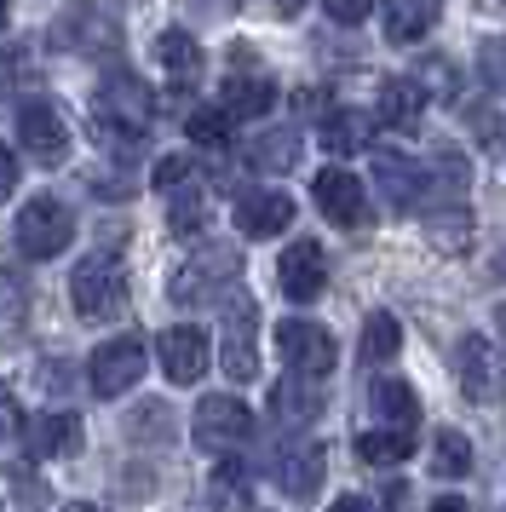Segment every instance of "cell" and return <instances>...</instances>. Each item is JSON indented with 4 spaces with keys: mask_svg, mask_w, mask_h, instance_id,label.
Instances as JSON below:
<instances>
[{
    "mask_svg": "<svg viewBox=\"0 0 506 512\" xmlns=\"http://www.w3.org/2000/svg\"><path fill=\"white\" fill-rule=\"evenodd\" d=\"M184 133H190L196 144H207V150H213V144H225V139H230V121H225V110H196V116L184 121Z\"/></svg>",
    "mask_w": 506,
    "mask_h": 512,
    "instance_id": "33",
    "label": "cell"
},
{
    "mask_svg": "<svg viewBox=\"0 0 506 512\" xmlns=\"http://www.w3.org/2000/svg\"><path fill=\"white\" fill-rule=\"evenodd\" d=\"M0 29H6V0H0Z\"/></svg>",
    "mask_w": 506,
    "mask_h": 512,
    "instance_id": "46",
    "label": "cell"
},
{
    "mask_svg": "<svg viewBox=\"0 0 506 512\" xmlns=\"http://www.w3.org/2000/svg\"><path fill=\"white\" fill-rule=\"evenodd\" d=\"M288 225H294V196H282V190H248L236 202V231L253 236V242L288 231Z\"/></svg>",
    "mask_w": 506,
    "mask_h": 512,
    "instance_id": "14",
    "label": "cell"
},
{
    "mask_svg": "<svg viewBox=\"0 0 506 512\" xmlns=\"http://www.w3.org/2000/svg\"><path fill=\"white\" fill-rule=\"evenodd\" d=\"M81 415H69V409H46V415L29 420V432H23V443H29V455L35 461H64V455H81Z\"/></svg>",
    "mask_w": 506,
    "mask_h": 512,
    "instance_id": "11",
    "label": "cell"
},
{
    "mask_svg": "<svg viewBox=\"0 0 506 512\" xmlns=\"http://www.w3.org/2000/svg\"><path fill=\"white\" fill-rule=\"evenodd\" d=\"M18 432V403H12V392L0 386V438H12Z\"/></svg>",
    "mask_w": 506,
    "mask_h": 512,
    "instance_id": "39",
    "label": "cell"
},
{
    "mask_svg": "<svg viewBox=\"0 0 506 512\" xmlns=\"http://www.w3.org/2000/svg\"><path fill=\"white\" fill-rule=\"evenodd\" d=\"M432 24H437V0H386V41H397V47L432 35Z\"/></svg>",
    "mask_w": 506,
    "mask_h": 512,
    "instance_id": "23",
    "label": "cell"
},
{
    "mask_svg": "<svg viewBox=\"0 0 506 512\" xmlns=\"http://www.w3.org/2000/svg\"><path fill=\"white\" fill-rule=\"evenodd\" d=\"M426 110V87L409 81V75H391L386 87H380V104H374V116L386 121V127H414Z\"/></svg>",
    "mask_w": 506,
    "mask_h": 512,
    "instance_id": "20",
    "label": "cell"
},
{
    "mask_svg": "<svg viewBox=\"0 0 506 512\" xmlns=\"http://www.w3.org/2000/svg\"><path fill=\"white\" fill-rule=\"evenodd\" d=\"M322 472H328V461H322L317 443H299V449H288L282 455V466H276V484L288 489L294 501H311L322 489Z\"/></svg>",
    "mask_w": 506,
    "mask_h": 512,
    "instance_id": "18",
    "label": "cell"
},
{
    "mask_svg": "<svg viewBox=\"0 0 506 512\" xmlns=\"http://www.w3.org/2000/svg\"><path fill=\"white\" fill-rule=\"evenodd\" d=\"M276 282H282V294L288 300H317L322 294V282H328V259H322L317 242H294L288 254L276 259Z\"/></svg>",
    "mask_w": 506,
    "mask_h": 512,
    "instance_id": "13",
    "label": "cell"
},
{
    "mask_svg": "<svg viewBox=\"0 0 506 512\" xmlns=\"http://www.w3.org/2000/svg\"><path fill=\"white\" fill-rule=\"evenodd\" d=\"M311 190H317V208L328 213L334 225H345V231L368 219V190H363V179H357V173H345V167H322Z\"/></svg>",
    "mask_w": 506,
    "mask_h": 512,
    "instance_id": "10",
    "label": "cell"
},
{
    "mask_svg": "<svg viewBox=\"0 0 506 512\" xmlns=\"http://www.w3.org/2000/svg\"><path fill=\"white\" fill-rule=\"evenodd\" d=\"M207 495H213V507L219 512H242V501H248V472H242V461L219 466L213 484H207Z\"/></svg>",
    "mask_w": 506,
    "mask_h": 512,
    "instance_id": "31",
    "label": "cell"
},
{
    "mask_svg": "<svg viewBox=\"0 0 506 512\" xmlns=\"http://www.w3.org/2000/svg\"><path fill=\"white\" fill-rule=\"evenodd\" d=\"M276 351L288 357V369H294L299 380H322V374L334 369V357H340L334 334H328L322 323H305V317L276 323Z\"/></svg>",
    "mask_w": 506,
    "mask_h": 512,
    "instance_id": "4",
    "label": "cell"
},
{
    "mask_svg": "<svg viewBox=\"0 0 506 512\" xmlns=\"http://www.w3.org/2000/svg\"><path fill=\"white\" fill-rule=\"evenodd\" d=\"M202 6H230V0H202Z\"/></svg>",
    "mask_w": 506,
    "mask_h": 512,
    "instance_id": "47",
    "label": "cell"
},
{
    "mask_svg": "<svg viewBox=\"0 0 506 512\" xmlns=\"http://www.w3.org/2000/svg\"><path fill=\"white\" fill-rule=\"evenodd\" d=\"M334 512H386L380 501H368V495H340V507Z\"/></svg>",
    "mask_w": 506,
    "mask_h": 512,
    "instance_id": "40",
    "label": "cell"
},
{
    "mask_svg": "<svg viewBox=\"0 0 506 512\" xmlns=\"http://www.w3.org/2000/svg\"><path fill=\"white\" fill-rule=\"evenodd\" d=\"M322 6H328L334 24H363L368 12H374V0H322Z\"/></svg>",
    "mask_w": 506,
    "mask_h": 512,
    "instance_id": "36",
    "label": "cell"
},
{
    "mask_svg": "<svg viewBox=\"0 0 506 512\" xmlns=\"http://www.w3.org/2000/svg\"><path fill=\"white\" fill-rule=\"evenodd\" d=\"M478 70H483V81H489L495 93H506V35H501V41H489V47L478 52Z\"/></svg>",
    "mask_w": 506,
    "mask_h": 512,
    "instance_id": "34",
    "label": "cell"
},
{
    "mask_svg": "<svg viewBox=\"0 0 506 512\" xmlns=\"http://www.w3.org/2000/svg\"><path fill=\"white\" fill-rule=\"evenodd\" d=\"M271 104H276V87L265 81V75H230L225 93H219L225 121H253V116H265Z\"/></svg>",
    "mask_w": 506,
    "mask_h": 512,
    "instance_id": "19",
    "label": "cell"
},
{
    "mask_svg": "<svg viewBox=\"0 0 506 512\" xmlns=\"http://www.w3.org/2000/svg\"><path fill=\"white\" fill-rule=\"evenodd\" d=\"M236 271H242V259L230 254V248H207L202 259H190V265H184V277L173 282V294H179L184 305H196V300H207L213 288H230Z\"/></svg>",
    "mask_w": 506,
    "mask_h": 512,
    "instance_id": "15",
    "label": "cell"
},
{
    "mask_svg": "<svg viewBox=\"0 0 506 512\" xmlns=\"http://www.w3.org/2000/svg\"><path fill=\"white\" fill-rule=\"evenodd\" d=\"M6 81H12V64H6V58H0V93H6Z\"/></svg>",
    "mask_w": 506,
    "mask_h": 512,
    "instance_id": "43",
    "label": "cell"
},
{
    "mask_svg": "<svg viewBox=\"0 0 506 512\" xmlns=\"http://www.w3.org/2000/svg\"><path fill=\"white\" fill-rule=\"evenodd\" d=\"M52 41L69 52H115L121 47V12L115 0H81L52 24Z\"/></svg>",
    "mask_w": 506,
    "mask_h": 512,
    "instance_id": "3",
    "label": "cell"
},
{
    "mask_svg": "<svg viewBox=\"0 0 506 512\" xmlns=\"http://www.w3.org/2000/svg\"><path fill=\"white\" fill-rule=\"evenodd\" d=\"M167 225L179 236H196L207 225V196L196 185H184V190H173V213H167Z\"/></svg>",
    "mask_w": 506,
    "mask_h": 512,
    "instance_id": "32",
    "label": "cell"
},
{
    "mask_svg": "<svg viewBox=\"0 0 506 512\" xmlns=\"http://www.w3.org/2000/svg\"><path fill=\"white\" fill-rule=\"evenodd\" d=\"M368 133H374L368 110H334L322 121V150L328 156H357V150H368Z\"/></svg>",
    "mask_w": 506,
    "mask_h": 512,
    "instance_id": "22",
    "label": "cell"
},
{
    "mask_svg": "<svg viewBox=\"0 0 506 512\" xmlns=\"http://www.w3.org/2000/svg\"><path fill=\"white\" fill-rule=\"evenodd\" d=\"M69 300H75V311H81L87 323L121 317V305H127V271H121V259L115 254H87L75 271H69Z\"/></svg>",
    "mask_w": 506,
    "mask_h": 512,
    "instance_id": "1",
    "label": "cell"
},
{
    "mask_svg": "<svg viewBox=\"0 0 506 512\" xmlns=\"http://www.w3.org/2000/svg\"><path fill=\"white\" fill-rule=\"evenodd\" d=\"M455 380H460V392L472 397V403H483V409L506 397V369L483 334H466L455 346Z\"/></svg>",
    "mask_w": 506,
    "mask_h": 512,
    "instance_id": "8",
    "label": "cell"
},
{
    "mask_svg": "<svg viewBox=\"0 0 506 512\" xmlns=\"http://www.w3.org/2000/svg\"><path fill=\"white\" fill-rule=\"evenodd\" d=\"M253 300H236L225 317V374L242 386V380H253L259 374V351H253Z\"/></svg>",
    "mask_w": 506,
    "mask_h": 512,
    "instance_id": "16",
    "label": "cell"
},
{
    "mask_svg": "<svg viewBox=\"0 0 506 512\" xmlns=\"http://www.w3.org/2000/svg\"><path fill=\"white\" fill-rule=\"evenodd\" d=\"M150 179H156L161 190H184V185H190V179H196V173H190V162H184V156H161V162H156V173H150Z\"/></svg>",
    "mask_w": 506,
    "mask_h": 512,
    "instance_id": "35",
    "label": "cell"
},
{
    "mask_svg": "<svg viewBox=\"0 0 506 512\" xmlns=\"http://www.w3.org/2000/svg\"><path fill=\"white\" fill-rule=\"evenodd\" d=\"M156 58L167 75H179V81H196L202 75V47L184 35V29H161L156 35Z\"/></svg>",
    "mask_w": 506,
    "mask_h": 512,
    "instance_id": "24",
    "label": "cell"
},
{
    "mask_svg": "<svg viewBox=\"0 0 506 512\" xmlns=\"http://www.w3.org/2000/svg\"><path fill=\"white\" fill-rule=\"evenodd\" d=\"M357 455H363L368 466H397L403 461V455H414V438L409 432H363V438H357Z\"/></svg>",
    "mask_w": 506,
    "mask_h": 512,
    "instance_id": "29",
    "label": "cell"
},
{
    "mask_svg": "<svg viewBox=\"0 0 506 512\" xmlns=\"http://www.w3.org/2000/svg\"><path fill=\"white\" fill-rule=\"evenodd\" d=\"M69 236H75V219L58 196H35L29 208L18 213V248L23 259H52L69 248Z\"/></svg>",
    "mask_w": 506,
    "mask_h": 512,
    "instance_id": "6",
    "label": "cell"
},
{
    "mask_svg": "<svg viewBox=\"0 0 506 512\" xmlns=\"http://www.w3.org/2000/svg\"><path fill=\"white\" fill-rule=\"evenodd\" d=\"M92 116L104 121L110 133H127V139H144V127L156 121V93L138 81V75H110L98 98H92Z\"/></svg>",
    "mask_w": 506,
    "mask_h": 512,
    "instance_id": "2",
    "label": "cell"
},
{
    "mask_svg": "<svg viewBox=\"0 0 506 512\" xmlns=\"http://www.w3.org/2000/svg\"><path fill=\"white\" fill-rule=\"evenodd\" d=\"M374 179H380V190H386V202L397 213L420 208V196H426V173H420L409 156H397V150H380V156H374Z\"/></svg>",
    "mask_w": 506,
    "mask_h": 512,
    "instance_id": "17",
    "label": "cell"
},
{
    "mask_svg": "<svg viewBox=\"0 0 506 512\" xmlns=\"http://www.w3.org/2000/svg\"><path fill=\"white\" fill-rule=\"evenodd\" d=\"M368 403L380 409V420H391V432H414V420H420V397L409 380H374Z\"/></svg>",
    "mask_w": 506,
    "mask_h": 512,
    "instance_id": "21",
    "label": "cell"
},
{
    "mask_svg": "<svg viewBox=\"0 0 506 512\" xmlns=\"http://www.w3.org/2000/svg\"><path fill=\"white\" fill-rule=\"evenodd\" d=\"M138 374H144V340L138 334H115V340H104V346L92 351L87 363V380L98 397H121L138 386Z\"/></svg>",
    "mask_w": 506,
    "mask_h": 512,
    "instance_id": "7",
    "label": "cell"
},
{
    "mask_svg": "<svg viewBox=\"0 0 506 512\" xmlns=\"http://www.w3.org/2000/svg\"><path fill=\"white\" fill-rule=\"evenodd\" d=\"M18 144L35 156V162H64L69 156V127H64V116L52 110V104H23L18 110Z\"/></svg>",
    "mask_w": 506,
    "mask_h": 512,
    "instance_id": "9",
    "label": "cell"
},
{
    "mask_svg": "<svg viewBox=\"0 0 506 512\" xmlns=\"http://www.w3.org/2000/svg\"><path fill=\"white\" fill-rule=\"evenodd\" d=\"M12 190H18V156H12V150L0 144V202H6Z\"/></svg>",
    "mask_w": 506,
    "mask_h": 512,
    "instance_id": "38",
    "label": "cell"
},
{
    "mask_svg": "<svg viewBox=\"0 0 506 512\" xmlns=\"http://www.w3.org/2000/svg\"><path fill=\"white\" fill-rule=\"evenodd\" d=\"M432 472H443V478H466L472 472V443L460 438L455 426H443L432 438Z\"/></svg>",
    "mask_w": 506,
    "mask_h": 512,
    "instance_id": "28",
    "label": "cell"
},
{
    "mask_svg": "<svg viewBox=\"0 0 506 512\" xmlns=\"http://www.w3.org/2000/svg\"><path fill=\"white\" fill-rule=\"evenodd\" d=\"M432 512H472L460 495H443V501H432Z\"/></svg>",
    "mask_w": 506,
    "mask_h": 512,
    "instance_id": "41",
    "label": "cell"
},
{
    "mask_svg": "<svg viewBox=\"0 0 506 512\" xmlns=\"http://www.w3.org/2000/svg\"><path fill=\"white\" fill-rule=\"evenodd\" d=\"M248 162L265 167V173H288L299 162V133H259L248 144Z\"/></svg>",
    "mask_w": 506,
    "mask_h": 512,
    "instance_id": "25",
    "label": "cell"
},
{
    "mask_svg": "<svg viewBox=\"0 0 506 512\" xmlns=\"http://www.w3.org/2000/svg\"><path fill=\"white\" fill-rule=\"evenodd\" d=\"M64 512H98V507H87V501H69V507Z\"/></svg>",
    "mask_w": 506,
    "mask_h": 512,
    "instance_id": "44",
    "label": "cell"
},
{
    "mask_svg": "<svg viewBox=\"0 0 506 512\" xmlns=\"http://www.w3.org/2000/svg\"><path fill=\"white\" fill-rule=\"evenodd\" d=\"M190 432H196V443H202V449H213V455H230L236 443L253 438V415H248V403H242V397L219 392V397H202V403H196Z\"/></svg>",
    "mask_w": 506,
    "mask_h": 512,
    "instance_id": "5",
    "label": "cell"
},
{
    "mask_svg": "<svg viewBox=\"0 0 506 512\" xmlns=\"http://www.w3.org/2000/svg\"><path fill=\"white\" fill-rule=\"evenodd\" d=\"M156 357H161V369H167L173 386H190V380H202V369H207V334L190 328V323L167 328L156 340Z\"/></svg>",
    "mask_w": 506,
    "mask_h": 512,
    "instance_id": "12",
    "label": "cell"
},
{
    "mask_svg": "<svg viewBox=\"0 0 506 512\" xmlns=\"http://www.w3.org/2000/svg\"><path fill=\"white\" fill-rule=\"evenodd\" d=\"M299 6H305V0H271V12H276V18H294Z\"/></svg>",
    "mask_w": 506,
    "mask_h": 512,
    "instance_id": "42",
    "label": "cell"
},
{
    "mask_svg": "<svg viewBox=\"0 0 506 512\" xmlns=\"http://www.w3.org/2000/svg\"><path fill=\"white\" fill-rule=\"evenodd\" d=\"M271 403H276V415H282V420H294V426H299V420L317 415V403H322V397H317V380H299V374H288V380L276 386Z\"/></svg>",
    "mask_w": 506,
    "mask_h": 512,
    "instance_id": "27",
    "label": "cell"
},
{
    "mask_svg": "<svg viewBox=\"0 0 506 512\" xmlns=\"http://www.w3.org/2000/svg\"><path fill=\"white\" fill-rule=\"evenodd\" d=\"M495 323H501V340H506V305H501V311H495Z\"/></svg>",
    "mask_w": 506,
    "mask_h": 512,
    "instance_id": "45",
    "label": "cell"
},
{
    "mask_svg": "<svg viewBox=\"0 0 506 512\" xmlns=\"http://www.w3.org/2000/svg\"><path fill=\"white\" fill-rule=\"evenodd\" d=\"M426 236H432V248H443V254H460L472 242V219H466V208H443V213H432Z\"/></svg>",
    "mask_w": 506,
    "mask_h": 512,
    "instance_id": "30",
    "label": "cell"
},
{
    "mask_svg": "<svg viewBox=\"0 0 506 512\" xmlns=\"http://www.w3.org/2000/svg\"><path fill=\"white\" fill-rule=\"evenodd\" d=\"M397 346H403V328H397V317L391 311H374L363 323V363H391L397 357Z\"/></svg>",
    "mask_w": 506,
    "mask_h": 512,
    "instance_id": "26",
    "label": "cell"
},
{
    "mask_svg": "<svg viewBox=\"0 0 506 512\" xmlns=\"http://www.w3.org/2000/svg\"><path fill=\"white\" fill-rule=\"evenodd\" d=\"M420 75H426V81H437V87H432L437 98H455V70H449L443 58H437V64H426V70H420Z\"/></svg>",
    "mask_w": 506,
    "mask_h": 512,
    "instance_id": "37",
    "label": "cell"
}]
</instances>
